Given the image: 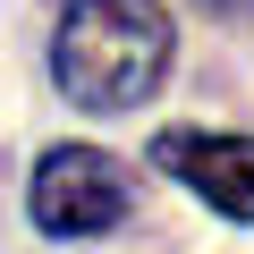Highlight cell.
I'll list each match as a JSON object with an SVG mask.
<instances>
[{
  "label": "cell",
  "mask_w": 254,
  "mask_h": 254,
  "mask_svg": "<svg viewBox=\"0 0 254 254\" xmlns=\"http://www.w3.org/2000/svg\"><path fill=\"white\" fill-rule=\"evenodd\" d=\"M153 161L195 187L212 212L229 220H254V136H203V127H170V136L153 144Z\"/></svg>",
  "instance_id": "3957f363"
},
{
  "label": "cell",
  "mask_w": 254,
  "mask_h": 254,
  "mask_svg": "<svg viewBox=\"0 0 254 254\" xmlns=\"http://www.w3.org/2000/svg\"><path fill=\"white\" fill-rule=\"evenodd\" d=\"M212 9H229V17H237V9H246V0H212Z\"/></svg>",
  "instance_id": "277c9868"
},
{
  "label": "cell",
  "mask_w": 254,
  "mask_h": 254,
  "mask_svg": "<svg viewBox=\"0 0 254 254\" xmlns=\"http://www.w3.org/2000/svg\"><path fill=\"white\" fill-rule=\"evenodd\" d=\"M170 68V17L161 0H68L51 76L76 110H136Z\"/></svg>",
  "instance_id": "6da1fadb"
},
{
  "label": "cell",
  "mask_w": 254,
  "mask_h": 254,
  "mask_svg": "<svg viewBox=\"0 0 254 254\" xmlns=\"http://www.w3.org/2000/svg\"><path fill=\"white\" fill-rule=\"evenodd\" d=\"M127 195H136L127 170L110 153H93V144H60L34 170V220L51 237H102V229H119L127 220Z\"/></svg>",
  "instance_id": "7a4b0ae2"
}]
</instances>
